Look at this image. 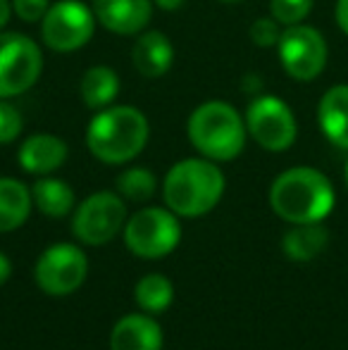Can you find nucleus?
<instances>
[{"label": "nucleus", "mask_w": 348, "mask_h": 350, "mask_svg": "<svg viewBox=\"0 0 348 350\" xmlns=\"http://www.w3.org/2000/svg\"><path fill=\"white\" fill-rule=\"evenodd\" d=\"M279 62L284 72L296 81H312L327 65V41L317 29L308 24L284 27L277 43Z\"/></svg>", "instance_id": "11"}, {"label": "nucleus", "mask_w": 348, "mask_h": 350, "mask_svg": "<svg viewBox=\"0 0 348 350\" xmlns=\"http://www.w3.org/2000/svg\"><path fill=\"white\" fill-rule=\"evenodd\" d=\"M86 274L88 260L84 250L75 243H55L46 248L34 267V279L38 288L53 298H62L81 288Z\"/></svg>", "instance_id": "10"}, {"label": "nucleus", "mask_w": 348, "mask_h": 350, "mask_svg": "<svg viewBox=\"0 0 348 350\" xmlns=\"http://www.w3.org/2000/svg\"><path fill=\"white\" fill-rule=\"evenodd\" d=\"M131 62H134L136 72L146 79H160L165 77L174 65V46L170 41L168 33L150 29V31H141L139 38L134 41L131 48Z\"/></svg>", "instance_id": "14"}, {"label": "nucleus", "mask_w": 348, "mask_h": 350, "mask_svg": "<svg viewBox=\"0 0 348 350\" xmlns=\"http://www.w3.org/2000/svg\"><path fill=\"white\" fill-rule=\"evenodd\" d=\"M120 88H122L120 77L107 65L88 67L79 83L81 100H84V105L88 110H96V112L115 105L117 96H120Z\"/></svg>", "instance_id": "18"}, {"label": "nucleus", "mask_w": 348, "mask_h": 350, "mask_svg": "<svg viewBox=\"0 0 348 350\" xmlns=\"http://www.w3.org/2000/svg\"><path fill=\"white\" fill-rule=\"evenodd\" d=\"M315 0H269V12L282 27L301 24L310 14Z\"/></svg>", "instance_id": "23"}, {"label": "nucleus", "mask_w": 348, "mask_h": 350, "mask_svg": "<svg viewBox=\"0 0 348 350\" xmlns=\"http://www.w3.org/2000/svg\"><path fill=\"white\" fill-rule=\"evenodd\" d=\"M12 3V12L22 19L24 24H41V19L46 17L51 0H10Z\"/></svg>", "instance_id": "26"}, {"label": "nucleus", "mask_w": 348, "mask_h": 350, "mask_svg": "<svg viewBox=\"0 0 348 350\" xmlns=\"http://www.w3.org/2000/svg\"><path fill=\"white\" fill-rule=\"evenodd\" d=\"M186 134L196 150L213 162H232L246 146V120L224 100L200 103L186 122Z\"/></svg>", "instance_id": "4"}, {"label": "nucleus", "mask_w": 348, "mask_h": 350, "mask_svg": "<svg viewBox=\"0 0 348 350\" xmlns=\"http://www.w3.org/2000/svg\"><path fill=\"white\" fill-rule=\"evenodd\" d=\"M126 250L141 260H160L174 253L181 241L179 217L170 208H144L126 217L122 229Z\"/></svg>", "instance_id": "5"}, {"label": "nucleus", "mask_w": 348, "mask_h": 350, "mask_svg": "<svg viewBox=\"0 0 348 350\" xmlns=\"http://www.w3.org/2000/svg\"><path fill=\"white\" fill-rule=\"evenodd\" d=\"M12 3L10 0H0V31L10 24V17H12Z\"/></svg>", "instance_id": "29"}, {"label": "nucleus", "mask_w": 348, "mask_h": 350, "mask_svg": "<svg viewBox=\"0 0 348 350\" xmlns=\"http://www.w3.org/2000/svg\"><path fill=\"white\" fill-rule=\"evenodd\" d=\"M24 129V120L14 105H10L5 98H0V146L17 141Z\"/></svg>", "instance_id": "24"}, {"label": "nucleus", "mask_w": 348, "mask_h": 350, "mask_svg": "<svg viewBox=\"0 0 348 350\" xmlns=\"http://www.w3.org/2000/svg\"><path fill=\"white\" fill-rule=\"evenodd\" d=\"M126 200L112 191H98L81 200L72 217V234L84 245H105L124 229Z\"/></svg>", "instance_id": "8"}, {"label": "nucleus", "mask_w": 348, "mask_h": 350, "mask_svg": "<svg viewBox=\"0 0 348 350\" xmlns=\"http://www.w3.org/2000/svg\"><path fill=\"white\" fill-rule=\"evenodd\" d=\"M227 181L208 157H186L170 167L163 181V200L176 217H203L217 208Z\"/></svg>", "instance_id": "3"}, {"label": "nucleus", "mask_w": 348, "mask_h": 350, "mask_svg": "<svg viewBox=\"0 0 348 350\" xmlns=\"http://www.w3.org/2000/svg\"><path fill=\"white\" fill-rule=\"evenodd\" d=\"M336 24L344 33H348V0H339L336 3Z\"/></svg>", "instance_id": "27"}, {"label": "nucleus", "mask_w": 348, "mask_h": 350, "mask_svg": "<svg viewBox=\"0 0 348 350\" xmlns=\"http://www.w3.org/2000/svg\"><path fill=\"white\" fill-rule=\"evenodd\" d=\"M98 24L117 36H139L153 17V0H91Z\"/></svg>", "instance_id": "12"}, {"label": "nucleus", "mask_w": 348, "mask_h": 350, "mask_svg": "<svg viewBox=\"0 0 348 350\" xmlns=\"http://www.w3.org/2000/svg\"><path fill=\"white\" fill-rule=\"evenodd\" d=\"M134 298L144 312L148 314L165 312L174 300V286L165 274H146L136 284Z\"/></svg>", "instance_id": "21"}, {"label": "nucleus", "mask_w": 348, "mask_h": 350, "mask_svg": "<svg viewBox=\"0 0 348 350\" xmlns=\"http://www.w3.org/2000/svg\"><path fill=\"white\" fill-rule=\"evenodd\" d=\"M317 122L322 134L336 148L348 150V86H332L317 105Z\"/></svg>", "instance_id": "16"}, {"label": "nucleus", "mask_w": 348, "mask_h": 350, "mask_svg": "<svg viewBox=\"0 0 348 350\" xmlns=\"http://www.w3.org/2000/svg\"><path fill=\"white\" fill-rule=\"evenodd\" d=\"M219 3H239V0H219Z\"/></svg>", "instance_id": "31"}, {"label": "nucleus", "mask_w": 348, "mask_h": 350, "mask_svg": "<svg viewBox=\"0 0 348 350\" xmlns=\"http://www.w3.org/2000/svg\"><path fill=\"white\" fill-rule=\"evenodd\" d=\"M67 155H70V148L67 143L55 134H31L22 141L17 150L19 167L29 174L36 176H48L55 170H60L65 165Z\"/></svg>", "instance_id": "13"}, {"label": "nucleus", "mask_w": 348, "mask_h": 350, "mask_svg": "<svg viewBox=\"0 0 348 350\" xmlns=\"http://www.w3.org/2000/svg\"><path fill=\"white\" fill-rule=\"evenodd\" d=\"M110 350H163V329L150 314H124L110 332Z\"/></svg>", "instance_id": "15"}, {"label": "nucleus", "mask_w": 348, "mask_h": 350, "mask_svg": "<svg viewBox=\"0 0 348 350\" xmlns=\"http://www.w3.org/2000/svg\"><path fill=\"white\" fill-rule=\"evenodd\" d=\"M282 24L274 17H260L251 24V41L256 43L258 48H277L279 36H282Z\"/></svg>", "instance_id": "25"}, {"label": "nucleus", "mask_w": 348, "mask_h": 350, "mask_svg": "<svg viewBox=\"0 0 348 350\" xmlns=\"http://www.w3.org/2000/svg\"><path fill=\"white\" fill-rule=\"evenodd\" d=\"M246 131L253 141L269 152H282L293 146L298 124L291 107L277 96L260 93L246 107Z\"/></svg>", "instance_id": "9"}, {"label": "nucleus", "mask_w": 348, "mask_h": 350, "mask_svg": "<svg viewBox=\"0 0 348 350\" xmlns=\"http://www.w3.org/2000/svg\"><path fill=\"white\" fill-rule=\"evenodd\" d=\"M43 72L41 46L27 33L0 31V98H14L36 86Z\"/></svg>", "instance_id": "6"}, {"label": "nucleus", "mask_w": 348, "mask_h": 350, "mask_svg": "<svg viewBox=\"0 0 348 350\" xmlns=\"http://www.w3.org/2000/svg\"><path fill=\"white\" fill-rule=\"evenodd\" d=\"M96 14L84 0H57L41 19V41L55 53H75L96 33Z\"/></svg>", "instance_id": "7"}, {"label": "nucleus", "mask_w": 348, "mask_h": 350, "mask_svg": "<svg viewBox=\"0 0 348 350\" xmlns=\"http://www.w3.org/2000/svg\"><path fill=\"white\" fill-rule=\"evenodd\" d=\"M327 241H330V234L320 221H315V224H293V229L284 234L282 250L293 262H308L325 250Z\"/></svg>", "instance_id": "20"}, {"label": "nucleus", "mask_w": 348, "mask_h": 350, "mask_svg": "<svg viewBox=\"0 0 348 350\" xmlns=\"http://www.w3.org/2000/svg\"><path fill=\"white\" fill-rule=\"evenodd\" d=\"M184 3L186 0H153V5H158V8L165 10V12H174V10H179Z\"/></svg>", "instance_id": "30"}, {"label": "nucleus", "mask_w": 348, "mask_h": 350, "mask_svg": "<svg viewBox=\"0 0 348 350\" xmlns=\"http://www.w3.org/2000/svg\"><path fill=\"white\" fill-rule=\"evenodd\" d=\"M346 186H348V162H346Z\"/></svg>", "instance_id": "32"}, {"label": "nucleus", "mask_w": 348, "mask_h": 350, "mask_svg": "<svg viewBox=\"0 0 348 350\" xmlns=\"http://www.w3.org/2000/svg\"><path fill=\"white\" fill-rule=\"evenodd\" d=\"M158 191V179L146 167H129L117 176V193L129 203H146Z\"/></svg>", "instance_id": "22"}, {"label": "nucleus", "mask_w": 348, "mask_h": 350, "mask_svg": "<svg viewBox=\"0 0 348 350\" xmlns=\"http://www.w3.org/2000/svg\"><path fill=\"white\" fill-rule=\"evenodd\" d=\"M31 208V189L12 176H0V234L19 229L29 219Z\"/></svg>", "instance_id": "17"}, {"label": "nucleus", "mask_w": 348, "mask_h": 350, "mask_svg": "<svg viewBox=\"0 0 348 350\" xmlns=\"http://www.w3.org/2000/svg\"><path fill=\"white\" fill-rule=\"evenodd\" d=\"M269 205L289 224H315L334 210V186L312 167H291L272 181Z\"/></svg>", "instance_id": "2"}, {"label": "nucleus", "mask_w": 348, "mask_h": 350, "mask_svg": "<svg viewBox=\"0 0 348 350\" xmlns=\"http://www.w3.org/2000/svg\"><path fill=\"white\" fill-rule=\"evenodd\" d=\"M31 198L38 212H43L46 217H67L75 210V191L67 181L55 179V176H41L36 179V184L31 186Z\"/></svg>", "instance_id": "19"}, {"label": "nucleus", "mask_w": 348, "mask_h": 350, "mask_svg": "<svg viewBox=\"0 0 348 350\" xmlns=\"http://www.w3.org/2000/svg\"><path fill=\"white\" fill-rule=\"evenodd\" d=\"M12 277V262L5 253H0V286L8 284V279Z\"/></svg>", "instance_id": "28"}, {"label": "nucleus", "mask_w": 348, "mask_h": 350, "mask_svg": "<svg viewBox=\"0 0 348 350\" xmlns=\"http://www.w3.org/2000/svg\"><path fill=\"white\" fill-rule=\"evenodd\" d=\"M150 136L148 117L134 105L98 110L86 126V148L105 165H126L144 152Z\"/></svg>", "instance_id": "1"}]
</instances>
